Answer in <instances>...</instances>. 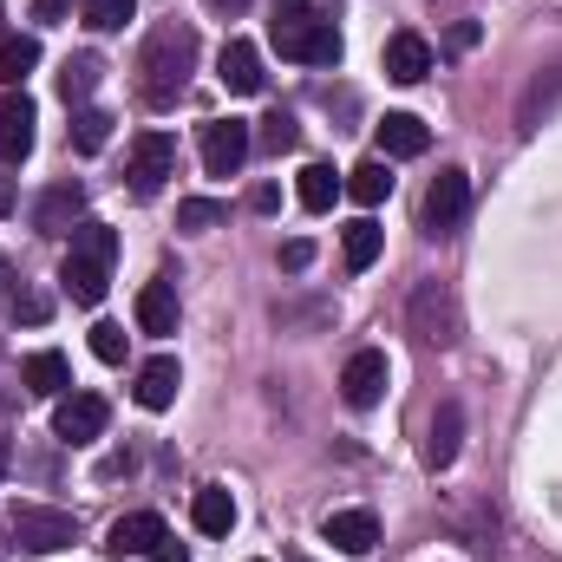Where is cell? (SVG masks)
Masks as SVG:
<instances>
[{
	"label": "cell",
	"instance_id": "cell-1",
	"mask_svg": "<svg viewBox=\"0 0 562 562\" xmlns=\"http://www.w3.org/2000/svg\"><path fill=\"white\" fill-rule=\"evenodd\" d=\"M190 72H196V33L177 26V20H164V26L144 40V53H138L144 105H150V112H170V105L190 92Z\"/></svg>",
	"mask_w": 562,
	"mask_h": 562
},
{
	"label": "cell",
	"instance_id": "cell-2",
	"mask_svg": "<svg viewBox=\"0 0 562 562\" xmlns=\"http://www.w3.org/2000/svg\"><path fill=\"white\" fill-rule=\"evenodd\" d=\"M269 40H276L281 59H294V66H340V33L314 7L307 13H288V20H269Z\"/></svg>",
	"mask_w": 562,
	"mask_h": 562
},
{
	"label": "cell",
	"instance_id": "cell-3",
	"mask_svg": "<svg viewBox=\"0 0 562 562\" xmlns=\"http://www.w3.org/2000/svg\"><path fill=\"white\" fill-rule=\"evenodd\" d=\"M406 321H413V334H419L425 347L451 353V347H458V334H464V314H458L451 281H419V288H413V301H406Z\"/></svg>",
	"mask_w": 562,
	"mask_h": 562
},
{
	"label": "cell",
	"instance_id": "cell-4",
	"mask_svg": "<svg viewBox=\"0 0 562 562\" xmlns=\"http://www.w3.org/2000/svg\"><path fill=\"white\" fill-rule=\"evenodd\" d=\"M72 537H79V517H72V510H46V504H20V510H13V530H7V543L26 550V557H53V550H66Z\"/></svg>",
	"mask_w": 562,
	"mask_h": 562
},
{
	"label": "cell",
	"instance_id": "cell-5",
	"mask_svg": "<svg viewBox=\"0 0 562 562\" xmlns=\"http://www.w3.org/2000/svg\"><path fill=\"white\" fill-rule=\"evenodd\" d=\"M112 550H119V557H144V562H190L183 557V543L170 537V524H164L157 510H132V517H119V524H112Z\"/></svg>",
	"mask_w": 562,
	"mask_h": 562
},
{
	"label": "cell",
	"instance_id": "cell-6",
	"mask_svg": "<svg viewBox=\"0 0 562 562\" xmlns=\"http://www.w3.org/2000/svg\"><path fill=\"white\" fill-rule=\"evenodd\" d=\"M256 150V125L249 119H210L203 125V170L210 177H236Z\"/></svg>",
	"mask_w": 562,
	"mask_h": 562
},
{
	"label": "cell",
	"instance_id": "cell-7",
	"mask_svg": "<svg viewBox=\"0 0 562 562\" xmlns=\"http://www.w3.org/2000/svg\"><path fill=\"white\" fill-rule=\"evenodd\" d=\"M105 425H112V406L99 393L53 400V438H66V445H92V438H105Z\"/></svg>",
	"mask_w": 562,
	"mask_h": 562
},
{
	"label": "cell",
	"instance_id": "cell-8",
	"mask_svg": "<svg viewBox=\"0 0 562 562\" xmlns=\"http://www.w3.org/2000/svg\"><path fill=\"white\" fill-rule=\"evenodd\" d=\"M386 373H393L386 353H380V347H360V353L340 367V400H347L353 413H373V406L386 400Z\"/></svg>",
	"mask_w": 562,
	"mask_h": 562
},
{
	"label": "cell",
	"instance_id": "cell-9",
	"mask_svg": "<svg viewBox=\"0 0 562 562\" xmlns=\"http://www.w3.org/2000/svg\"><path fill=\"white\" fill-rule=\"evenodd\" d=\"M177 177V138L170 132H144L132 144V196H157Z\"/></svg>",
	"mask_w": 562,
	"mask_h": 562
},
{
	"label": "cell",
	"instance_id": "cell-10",
	"mask_svg": "<svg viewBox=\"0 0 562 562\" xmlns=\"http://www.w3.org/2000/svg\"><path fill=\"white\" fill-rule=\"evenodd\" d=\"M33 125H40V112H33V99L13 86V92L0 99V164H7V170H20V164L33 157V138H40Z\"/></svg>",
	"mask_w": 562,
	"mask_h": 562
},
{
	"label": "cell",
	"instance_id": "cell-11",
	"mask_svg": "<svg viewBox=\"0 0 562 562\" xmlns=\"http://www.w3.org/2000/svg\"><path fill=\"white\" fill-rule=\"evenodd\" d=\"M464 210H471V177L464 170H438L431 190H425V229L431 236H451L464 223Z\"/></svg>",
	"mask_w": 562,
	"mask_h": 562
},
{
	"label": "cell",
	"instance_id": "cell-12",
	"mask_svg": "<svg viewBox=\"0 0 562 562\" xmlns=\"http://www.w3.org/2000/svg\"><path fill=\"white\" fill-rule=\"evenodd\" d=\"M86 223V183H53V190H40V203H33V229L40 236H72Z\"/></svg>",
	"mask_w": 562,
	"mask_h": 562
},
{
	"label": "cell",
	"instance_id": "cell-13",
	"mask_svg": "<svg viewBox=\"0 0 562 562\" xmlns=\"http://www.w3.org/2000/svg\"><path fill=\"white\" fill-rule=\"evenodd\" d=\"M216 79H223L236 99H256V92L269 86V72H262V46H256V40H229V46L216 53Z\"/></svg>",
	"mask_w": 562,
	"mask_h": 562
},
{
	"label": "cell",
	"instance_id": "cell-14",
	"mask_svg": "<svg viewBox=\"0 0 562 562\" xmlns=\"http://www.w3.org/2000/svg\"><path fill=\"white\" fill-rule=\"evenodd\" d=\"M105 281H112V262H99V256H86V249H66L59 288H66L79 307H99V301H105Z\"/></svg>",
	"mask_w": 562,
	"mask_h": 562
},
{
	"label": "cell",
	"instance_id": "cell-15",
	"mask_svg": "<svg viewBox=\"0 0 562 562\" xmlns=\"http://www.w3.org/2000/svg\"><path fill=\"white\" fill-rule=\"evenodd\" d=\"M321 537H327L340 557H373V543H380V524H373V510H334V517L321 524Z\"/></svg>",
	"mask_w": 562,
	"mask_h": 562
},
{
	"label": "cell",
	"instance_id": "cell-16",
	"mask_svg": "<svg viewBox=\"0 0 562 562\" xmlns=\"http://www.w3.org/2000/svg\"><path fill=\"white\" fill-rule=\"evenodd\" d=\"M177 386H183V367H177L170 353H157V360H144V367H138L132 400H138L144 413H164V406H177Z\"/></svg>",
	"mask_w": 562,
	"mask_h": 562
},
{
	"label": "cell",
	"instance_id": "cell-17",
	"mask_svg": "<svg viewBox=\"0 0 562 562\" xmlns=\"http://www.w3.org/2000/svg\"><path fill=\"white\" fill-rule=\"evenodd\" d=\"M20 386L40 393V400H66V393H72L66 353H53V347H46V353H26V360H20Z\"/></svg>",
	"mask_w": 562,
	"mask_h": 562
},
{
	"label": "cell",
	"instance_id": "cell-18",
	"mask_svg": "<svg viewBox=\"0 0 562 562\" xmlns=\"http://www.w3.org/2000/svg\"><path fill=\"white\" fill-rule=\"evenodd\" d=\"M380 66H386L393 86H419L425 72H431V46H425L419 33H393L386 53H380Z\"/></svg>",
	"mask_w": 562,
	"mask_h": 562
},
{
	"label": "cell",
	"instance_id": "cell-19",
	"mask_svg": "<svg viewBox=\"0 0 562 562\" xmlns=\"http://www.w3.org/2000/svg\"><path fill=\"white\" fill-rule=\"evenodd\" d=\"M373 132H380V157H425V144H431V125L413 112H386Z\"/></svg>",
	"mask_w": 562,
	"mask_h": 562
},
{
	"label": "cell",
	"instance_id": "cell-20",
	"mask_svg": "<svg viewBox=\"0 0 562 562\" xmlns=\"http://www.w3.org/2000/svg\"><path fill=\"white\" fill-rule=\"evenodd\" d=\"M458 438H464V406H458V400H445V406L431 413V431H425V464H431V471H445V464L458 458Z\"/></svg>",
	"mask_w": 562,
	"mask_h": 562
},
{
	"label": "cell",
	"instance_id": "cell-21",
	"mask_svg": "<svg viewBox=\"0 0 562 562\" xmlns=\"http://www.w3.org/2000/svg\"><path fill=\"white\" fill-rule=\"evenodd\" d=\"M190 524H196L203 537H229V530H236V497H229L223 484H203V491L190 497Z\"/></svg>",
	"mask_w": 562,
	"mask_h": 562
},
{
	"label": "cell",
	"instance_id": "cell-22",
	"mask_svg": "<svg viewBox=\"0 0 562 562\" xmlns=\"http://www.w3.org/2000/svg\"><path fill=\"white\" fill-rule=\"evenodd\" d=\"M99 79H105V59H99V53H66V66H59V99H66V105H86V99L99 92Z\"/></svg>",
	"mask_w": 562,
	"mask_h": 562
},
{
	"label": "cell",
	"instance_id": "cell-23",
	"mask_svg": "<svg viewBox=\"0 0 562 562\" xmlns=\"http://www.w3.org/2000/svg\"><path fill=\"white\" fill-rule=\"evenodd\" d=\"M138 327L144 334H177V288L170 281H144L138 288Z\"/></svg>",
	"mask_w": 562,
	"mask_h": 562
},
{
	"label": "cell",
	"instance_id": "cell-24",
	"mask_svg": "<svg viewBox=\"0 0 562 562\" xmlns=\"http://www.w3.org/2000/svg\"><path fill=\"white\" fill-rule=\"evenodd\" d=\"M380 249H386V229L373 223V216H360V223H347L340 229V256H347V269L360 276V269H373L380 262Z\"/></svg>",
	"mask_w": 562,
	"mask_h": 562
},
{
	"label": "cell",
	"instance_id": "cell-25",
	"mask_svg": "<svg viewBox=\"0 0 562 562\" xmlns=\"http://www.w3.org/2000/svg\"><path fill=\"white\" fill-rule=\"evenodd\" d=\"M347 196H353V203H367V210H373V203H386V196H393V170H386V157L353 164V170H347Z\"/></svg>",
	"mask_w": 562,
	"mask_h": 562
},
{
	"label": "cell",
	"instance_id": "cell-26",
	"mask_svg": "<svg viewBox=\"0 0 562 562\" xmlns=\"http://www.w3.org/2000/svg\"><path fill=\"white\" fill-rule=\"evenodd\" d=\"M347 190V177H334V164H307L301 170V183H294V196H301V210H334V196Z\"/></svg>",
	"mask_w": 562,
	"mask_h": 562
},
{
	"label": "cell",
	"instance_id": "cell-27",
	"mask_svg": "<svg viewBox=\"0 0 562 562\" xmlns=\"http://www.w3.org/2000/svg\"><path fill=\"white\" fill-rule=\"evenodd\" d=\"M33 66H40V40L33 33H0V86L13 92Z\"/></svg>",
	"mask_w": 562,
	"mask_h": 562
},
{
	"label": "cell",
	"instance_id": "cell-28",
	"mask_svg": "<svg viewBox=\"0 0 562 562\" xmlns=\"http://www.w3.org/2000/svg\"><path fill=\"white\" fill-rule=\"evenodd\" d=\"M105 144H112V112L79 105V112H72V150H79V157H99Z\"/></svg>",
	"mask_w": 562,
	"mask_h": 562
},
{
	"label": "cell",
	"instance_id": "cell-29",
	"mask_svg": "<svg viewBox=\"0 0 562 562\" xmlns=\"http://www.w3.org/2000/svg\"><path fill=\"white\" fill-rule=\"evenodd\" d=\"M557 105H562V66H557V72H543V79H537V86L524 92V105H517L524 132H537V125H543V119H550Z\"/></svg>",
	"mask_w": 562,
	"mask_h": 562
},
{
	"label": "cell",
	"instance_id": "cell-30",
	"mask_svg": "<svg viewBox=\"0 0 562 562\" xmlns=\"http://www.w3.org/2000/svg\"><path fill=\"white\" fill-rule=\"evenodd\" d=\"M223 216H229V210H223L216 196H183V203H177V229H190V236H203V229H216Z\"/></svg>",
	"mask_w": 562,
	"mask_h": 562
},
{
	"label": "cell",
	"instance_id": "cell-31",
	"mask_svg": "<svg viewBox=\"0 0 562 562\" xmlns=\"http://www.w3.org/2000/svg\"><path fill=\"white\" fill-rule=\"evenodd\" d=\"M132 20H138L132 0H86V26H92V33H119V26H132Z\"/></svg>",
	"mask_w": 562,
	"mask_h": 562
},
{
	"label": "cell",
	"instance_id": "cell-32",
	"mask_svg": "<svg viewBox=\"0 0 562 562\" xmlns=\"http://www.w3.org/2000/svg\"><path fill=\"white\" fill-rule=\"evenodd\" d=\"M256 144L281 157V150H294V144H301V125H294L288 112H269V119H262V132H256Z\"/></svg>",
	"mask_w": 562,
	"mask_h": 562
},
{
	"label": "cell",
	"instance_id": "cell-33",
	"mask_svg": "<svg viewBox=\"0 0 562 562\" xmlns=\"http://www.w3.org/2000/svg\"><path fill=\"white\" fill-rule=\"evenodd\" d=\"M125 340H132V334H125L119 321H99V327H92V353H99L105 367H119V360H125Z\"/></svg>",
	"mask_w": 562,
	"mask_h": 562
},
{
	"label": "cell",
	"instance_id": "cell-34",
	"mask_svg": "<svg viewBox=\"0 0 562 562\" xmlns=\"http://www.w3.org/2000/svg\"><path fill=\"white\" fill-rule=\"evenodd\" d=\"M307 262H314V243H307V236H294V243H281V269H288V276H301Z\"/></svg>",
	"mask_w": 562,
	"mask_h": 562
},
{
	"label": "cell",
	"instance_id": "cell-35",
	"mask_svg": "<svg viewBox=\"0 0 562 562\" xmlns=\"http://www.w3.org/2000/svg\"><path fill=\"white\" fill-rule=\"evenodd\" d=\"M13 314H20V321H46V314H53V301H46V294H20V301H13Z\"/></svg>",
	"mask_w": 562,
	"mask_h": 562
},
{
	"label": "cell",
	"instance_id": "cell-36",
	"mask_svg": "<svg viewBox=\"0 0 562 562\" xmlns=\"http://www.w3.org/2000/svg\"><path fill=\"white\" fill-rule=\"evenodd\" d=\"M471 46H477V20H458L451 26V53H471Z\"/></svg>",
	"mask_w": 562,
	"mask_h": 562
},
{
	"label": "cell",
	"instance_id": "cell-37",
	"mask_svg": "<svg viewBox=\"0 0 562 562\" xmlns=\"http://www.w3.org/2000/svg\"><path fill=\"white\" fill-rule=\"evenodd\" d=\"M66 7H72V0H33V20L53 26V20H66Z\"/></svg>",
	"mask_w": 562,
	"mask_h": 562
},
{
	"label": "cell",
	"instance_id": "cell-38",
	"mask_svg": "<svg viewBox=\"0 0 562 562\" xmlns=\"http://www.w3.org/2000/svg\"><path fill=\"white\" fill-rule=\"evenodd\" d=\"M249 203H256V210L269 216V210H276V203H281V190H276V183H256V196H249Z\"/></svg>",
	"mask_w": 562,
	"mask_h": 562
},
{
	"label": "cell",
	"instance_id": "cell-39",
	"mask_svg": "<svg viewBox=\"0 0 562 562\" xmlns=\"http://www.w3.org/2000/svg\"><path fill=\"white\" fill-rule=\"evenodd\" d=\"M288 13H307V0H276V20H288Z\"/></svg>",
	"mask_w": 562,
	"mask_h": 562
},
{
	"label": "cell",
	"instance_id": "cell-40",
	"mask_svg": "<svg viewBox=\"0 0 562 562\" xmlns=\"http://www.w3.org/2000/svg\"><path fill=\"white\" fill-rule=\"evenodd\" d=\"M7 210H13V183L0 177V216H7Z\"/></svg>",
	"mask_w": 562,
	"mask_h": 562
},
{
	"label": "cell",
	"instance_id": "cell-41",
	"mask_svg": "<svg viewBox=\"0 0 562 562\" xmlns=\"http://www.w3.org/2000/svg\"><path fill=\"white\" fill-rule=\"evenodd\" d=\"M216 7H229V13H243V7H249V0H216Z\"/></svg>",
	"mask_w": 562,
	"mask_h": 562
},
{
	"label": "cell",
	"instance_id": "cell-42",
	"mask_svg": "<svg viewBox=\"0 0 562 562\" xmlns=\"http://www.w3.org/2000/svg\"><path fill=\"white\" fill-rule=\"evenodd\" d=\"M7 458H13V451H7V438H0V471H7Z\"/></svg>",
	"mask_w": 562,
	"mask_h": 562
},
{
	"label": "cell",
	"instance_id": "cell-43",
	"mask_svg": "<svg viewBox=\"0 0 562 562\" xmlns=\"http://www.w3.org/2000/svg\"><path fill=\"white\" fill-rule=\"evenodd\" d=\"M288 562H307V557H288Z\"/></svg>",
	"mask_w": 562,
	"mask_h": 562
},
{
	"label": "cell",
	"instance_id": "cell-44",
	"mask_svg": "<svg viewBox=\"0 0 562 562\" xmlns=\"http://www.w3.org/2000/svg\"><path fill=\"white\" fill-rule=\"evenodd\" d=\"M256 562H262V557H256Z\"/></svg>",
	"mask_w": 562,
	"mask_h": 562
}]
</instances>
